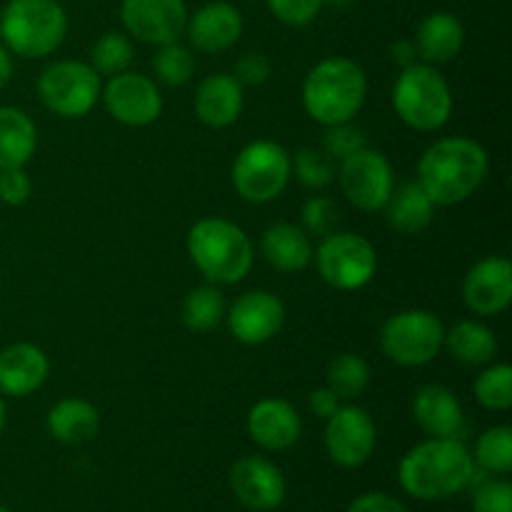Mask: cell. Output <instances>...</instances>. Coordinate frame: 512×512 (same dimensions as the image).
Listing matches in <instances>:
<instances>
[{
	"label": "cell",
	"mask_w": 512,
	"mask_h": 512,
	"mask_svg": "<svg viewBox=\"0 0 512 512\" xmlns=\"http://www.w3.org/2000/svg\"><path fill=\"white\" fill-rule=\"evenodd\" d=\"M445 325L430 310H400L390 315L380 330V350L388 360L403 368H420L433 363L443 350Z\"/></svg>",
	"instance_id": "7"
},
{
	"label": "cell",
	"mask_w": 512,
	"mask_h": 512,
	"mask_svg": "<svg viewBox=\"0 0 512 512\" xmlns=\"http://www.w3.org/2000/svg\"><path fill=\"white\" fill-rule=\"evenodd\" d=\"M68 33V15L58 0H8L0 10L3 45L20 58H48Z\"/></svg>",
	"instance_id": "5"
},
{
	"label": "cell",
	"mask_w": 512,
	"mask_h": 512,
	"mask_svg": "<svg viewBox=\"0 0 512 512\" xmlns=\"http://www.w3.org/2000/svg\"><path fill=\"white\" fill-rule=\"evenodd\" d=\"M395 115L418 133L445 128L453 115V90L435 65L413 63L400 70L393 85Z\"/></svg>",
	"instance_id": "6"
},
{
	"label": "cell",
	"mask_w": 512,
	"mask_h": 512,
	"mask_svg": "<svg viewBox=\"0 0 512 512\" xmlns=\"http://www.w3.org/2000/svg\"><path fill=\"white\" fill-rule=\"evenodd\" d=\"M0 512H8V508H5V505H0Z\"/></svg>",
	"instance_id": "48"
},
{
	"label": "cell",
	"mask_w": 512,
	"mask_h": 512,
	"mask_svg": "<svg viewBox=\"0 0 512 512\" xmlns=\"http://www.w3.org/2000/svg\"><path fill=\"white\" fill-rule=\"evenodd\" d=\"M345 512H410L398 498L388 493H365L355 498Z\"/></svg>",
	"instance_id": "42"
},
{
	"label": "cell",
	"mask_w": 512,
	"mask_h": 512,
	"mask_svg": "<svg viewBox=\"0 0 512 512\" xmlns=\"http://www.w3.org/2000/svg\"><path fill=\"white\" fill-rule=\"evenodd\" d=\"M390 58H393V63L400 65V68H408V65L418 63V50H415L413 40H395L393 48H390Z\"/></svg>",
	"instance_id": "44"
},
{
	"label": "cell",
	"mask_w": 512,
	"mask_h": 512,
	"mask_svg": "<svg viewBox=\"0 0 512 512\" xmlns=\"http://www.w3.org/2000/svg\"><path fill=\"white\" fill-rule=\"evenodd\" d=\"M13 78V58H10V50L0 43V90L10 83Z\"/></svg>",
	"instance_id": "45"
},
{
	"label": "cell",
	"mask_w": 512,
	"mask_h": 512,
	"mask_svg": "<svg viewBox=\"0 0 512 512\" xmlns=\"http://www.w3.org/2000/svg\"><path fill=\"white\" fill-rule=\"evenodd\" d=\"M463 300L468 310L483 318L503 315L512 303V263L500 255L478 260L463 280Z\"/></svg>",
	"instance_id": "17"
},
{
	"label": "cell",
	"mask_w": 512,
	"mask_h": 512,
	"mask_svg": "<svg viewBox=\"0 0 512 512\" xmlns=\"http://www.w3.org/2000/svg\"><path fill=\"white\" fill-rule=\"evenodd\" d=\"M273 65L265 53H245L235 65V80L240 85H263L268 83Z\"/></svg>",
	"instance_id": "41"
},
{
	"label": "cell",
	"mask_w": 512,
	"mask_h": 512,
	"mask_svg": "<svg viewBox=\"0 0 512 512\" xmlns=\"http://www.w3.org/2000/svg\"><path fill=\"white\" fill-rule=\"evenodd\" d=\"M153 73L158 75L160 83L170 85V88L190 83L195 73L193 50L180 43L158 45V53L153 55Z\"/></svg>",
	"instance_id": "35"
},
{
	"label": "cell",
	"mask_w": 512,
	"mask_h": 512,
	"mask_svg": "<svg viewBox=\"0 0 512 512\" xmlns=\"http://www.w3.org/2000/svg\"><path fill=\"white\" fill-rule=\"evenodd\" d=\"M368 98V78L355 60L333 55L308 70L303 80V108L315 123H350Z\"/></svg>",
	"instance_id": "3"
},
{
	"label": "cell",
	"mask_w": 512,
	"mask_h": 512,
	"mask_svg": "<svg viewBox=\"0 0 512 512\" xmlns=\"http://www.w3.org/2000/svg\"><path fill=\"white\" fill-rule=\"evenodd\" d=\"M195 115L203 125L215 130L230 128L238 123L245 108V93L243 85L235 80V75L215 73L200 80L198 90L193 98Z\"/></svg>",
	"instance_id": "22"
},
{
	"label": "cell",
	"mask_w": 512,
	"mask_h": 512,
	"mask_svg": "<svg viewBox=\"0 0 512 512\" xmlns=\"http://www.w3.org/2000/svg\"><path fill=\"white\" fill-rule=\"evenodd\" d=\"M225 313H228V305L213 283L193 288L183 300V323L193 333H208L218 328L225 320Z\"/></svg>",
	"instance_id": "29"
},
{
	"label": "cell",
	"mask_w": 512,
	"mask_h": 512,
	"mask_svg": "<svg viewBox=\"0 0 512 512\" xmlns=\"http://www.w3.org/2000/svg\"><path fill=\"white\" fill-rule=\"evenodd\" d=\"M488 170L490 158L478 140L450 135L420 155L418 185L435 205H460L478 193Z\"/></svg>",
	"instance_id": "1"
},
{
	"label": "cell",
	"mask_w": 512,
	"mask_h": 512,
	"mask_svg": "<svg viewBox=\"0 0 512 512\" xmlns=\"http://www.w3.org/2000/svg\"><path fill=\"white\" fill-rule=\"evenodd\" d=\"M308 405H310V410H313V413L318 415L320 420H328L330 415H333L335 410H338L340 405H343V400H340L338 395H335L333 390H330L328 385H325V388H318V390H313V393H310Z\"/></svg>",
	"instance_id": "43"
},
{
	"label": "cell",
	"mask_w": 512,
	"mask_h": 512,
	"mask_svg": "<svg viewBox=\"0 0 512 512\" xmlns=\"http://www.w3.org/2000/svg\"><path fill=\"white\" fill-rule=\"evenodd\" d=\"M233 338L243 345H263L285 325L283 300L268 290H248L225 313Z\"/></svg>",
	"instance_id": "16"
},
{
	"label": "cell",
	"mask_w": 512,
	"mask_h": 512,
	"mask_svg": "<svg viewBox=\"0 0 512 512\" xmlns=\"http://www.w3.org/2000/svg\"><path fill=\"white\" fill-rule=\"evenodd\" d=\"M413 420L428 438H460L465 413L458 395L445 385H423L413 395Z\"/></svg>",
	"instance_id": "21"
},
{
	"label": "cell",
	"mask_w": 512,
	"mask_h": 512,
	"mask_svg": "<svg viewBox=\"0 0 512 512\" xmlns=\"http://www.w3.org/2000/svg\"><path fill=\"white\" fill-rule=\"evenodd\" d=\"M378 443V428L360 405H340L325 420V453L340 468H360L368 463Z\"/></svg>",
	"instance_id": "12"
},
{
	"label": "cell",
	"mask_w": 512,
	"mask_h": 512,
	"mask_svg": "<svg viewBox=\"0 0 512 512\" xmlns=\"http://www.w3.org/2000/svg\"><path fill=\"white\" fill-rule=\"evenodd\" d=\"M323 5H333V8H348V5H353V0H323Z\"/></svg>",
	"instance_id": "47"
},
{
	"label": "cell",
	"mask_w": 512,
	"mask_h": 512,
	"mask_svg": "<svg viewBox=\"0 0 512 512\" xmlns=\"http://www.w3.org/2000/svg\"><path fill=\"white\" fill-rule=\"evenodd\" d=\"M293 163L290 153L275 140H255L233 163V188L245 203H273L288 188Z\"/></svg>",
	"instance_id": "8"
},
{
	"label": "cell",
	"mask_w": 512,
	"mask_h": 512,
	"mask_svg": "<svg viewBox=\"0 0 512 512\" xmlns=\"http://www.w3.org/2000/svg\"><path fill=\"white\" fill-rule=\"evenodd\" d=\"M365 145H368L365 133L358 125H353V120H350V123L328 125V130H325L323 135V150L335 160V163L350 158V155L358 153Z\"/></svg>",
	"instance_id": "37"
},
{
	"label": "cell",
	"mask_w": 512,
	"mask_h": 512,
	"mask_svg": "<svg viewBox=\"0 0 512 512\" xmlns=\"http://www.w3.org/2000/svg\"><path fill=\"white\" fill-rule=\"evenodd\" d=\"M38 150V128L25 110L0 105V170L25 168Z\"/></svg>",
	"instance_id": "26"
},
{
	"label": "cell",
	"mask_w": 512,
	"mask_h": 512,
	"mask_svg": "<svg viewBox=\"0 0 512 512\" xmlns=\"http://www.w3.org/2000/svg\"><path fill=\"white\" fill-rule=\"evenodd\" d=\"M475 478L473 453L460 438H428L405 453L398 465L400 488L415 500L435 503L470 488Z\"/></svg>",
	"instance_id": "2"
},
{
	"label": "cell",
	"mask_w": 512,
	"mask_h": 512,
	"mask_svg": "<svg viewBox=\"0 0 512 512\" xmlns=\"http://www.w3.org/2000/svg\"><path fill=\"white\" fill-rule=\"evenodd\" d=\"M415 50L418 58L428 65L450 63L460 55L465 45V28L453 13H430L415 33Z\"/></svg>",
	"instance_id": "24"
},
{
	"label": "cell",
	"mask_w": 512,
	"mask_h": 512,
	"mask_svg": "<svg viewBox=\"0 0 512 512\" xmlns=\"http://www.w3.org/2000/svg\"><path fill=\"white\" fill-rule=\"evenodd\" d=\"M383 213L395 233L420 235L433 225L435 203L415 180V183H403L400 188H393V195L385 203Z\"/></svg>",
	"instance_id": "27"
},
{
	"label": "cell",
	"mask_w": 512,
	"mask_h": 512,
	"mask_svg": "<svg viewBox=\"0 0 512 512\" xmlns=\"http://www.w3.org/2000/svg\"><path fill=\"white\" fill-rule=\"evenodd\" d=\"M230 490L240 505L253 512H270L280 508L288 493L285 475L273 460L263 455H245L238 458L228 475Z\"/></svg>",
	"instance_id": "15"
},
{
	"label": "cell",
	"mask_w": 512,
	"mask_h": 512,
	"mask_svg": "<svg viewBox=\"0 0 512 512\" xmlns=\"http://www.w3.org/2000/svg\"><path fill=\"white\" fill-rule=\"evenodd\" d=\"M260 253L280 273H303L313 263V243L300 225L275 223L260 235Z\"/></svg>",
	"instance_id": "23"
},
{
	"label": "cell",
	"mask_w": 512,
	"mask_h": 512,
	"mask_svg": "<svg viewBox=\"0 0 512 512\" xmlns=\"http://www.w3.org/2000/svg\"><path fill=\"white\" fill-rule=\"evenodd\" d=\"M473 395L485 410L508 413L512 408V368L508 363H493L475 378Z\"/></svg>",
	"instance_id": "32"
},
{
	"label": "cell",
	"mask_w": 512,
	"mask_h": 512,
	"mask_svg": "<svg viewBox=\"0 0 512 512\" xmlns=\"http://www.w3.org/2000/svg\"><path fill=\"white\" fill-rule=\"evenodd\" d=\"M5 418H8V408H5V400L3 395H0V435H3L5 430Z\"/></svg>",
	"instance_id": "46"
},
{
	"label": "cell",
	"mask_w": 512,
	"mask_h": 512,
	"mask_svg": "<svg viewBox=\"0 0 512 512\" xmlns=\"http://www.w3.org/2000/svg\"><path fill=\"white\" fill-rule=\"evenodd\" d=\"M473 512H512V485L508 480H485L473 493Z\"/></svg>",
	"instance_id": "39"
},
{
	"label": "cell",
	"mask_w": 512,
	"mask_h": 512,
	"mask_svg": "<svg viewBox=\"0 0 512 512\" xmlns=\"http://www.w3.org/2000/svg\"><path fill=\"white\" fill-rule=\"evenodd\" d=\"M50 360L38 345L13 343L0 350V395L28 398L45 385Z\"/></svg>",
	"instance_id": "20"
},
{
	"label": "cell",
	"mask_w": 512,
	"mask_h": 512,
	"mask_svg": "<svg viewBox=\"0 0 512 512\" xmlns=\"http://www.w3.org/2000/svg\"><path fill=\"white\" fill-rule=\"evenodd\" d=\"M45 428L53 440L63 445H85L100 433V413L83 398L58 400L45 415Z\"/></svg>",
	"instance_id": "25"
},
{
	"label": "cell",
	"mask_w": 512,
	"mask_h": 512,
	"mask_svg": "<svg viewBox=\"0 0 512 512\" xmlns=\"http://www.w3.org/2000/svg\"><path fill=\"white\" fill-rule=\"evenodd\" d=\"M133 43L123 33H103L90 48V65L98 75H118L125 73L133 63Z\"/></svg>",
	"instance_id": "33"
},
{
	"label": "cell",
	"mask_w": 512,
	"mask_h": 512,
	"mask_svg": "<svg viewBox=\"0 0 512 512\" xmlns=\"http://www.w3.org/2000/svg\"><path fill=\"white\" fill-rule=\"evenodd\" d=\"M248 435L268 453H285L303 438V418L283 398H263L250 408Z\"/></svg>",
	"instance_id": "18"
},
{
	"label": "cell",
	"mask_w": 512,
	"mask_h": 512,
	"mask_svg": "<svg viewBox=\"0 0 512 512\" xmlns=\"http://www.w3.org/2000/svg\"><path fill=\"white\" fill-rule=\"evenodd\" d=\"M443 348L463 365H490L498 355V338L493 330L475 320H460L453 328L445 330Z\"/></svg>",
	"instance_id": "28"
},
{
	"label": "cell",
	"mask_w": 512,
	"mask_h": 512,
	"mask_svg": "<svg viewBox=\"0 0 512 512\" xmlns=\"http://www.w3.org/2000/svg\"><path fill=\"white\" fill-rule=\"evenodd\" d=\"M33 195V183H30L25 168H8L0 170V203L18 208L25 205Z\"/></svg>",
	"instance_id": "40"
},
{
	"label": "cell",
	"mask_w": 512,
	"mask_h": 512,
	"mask_svg": "<svg viewBox=\"0 0 512 512\" xmlns=\"http://www.w3.org/2000/svg\"><path fill=\"white\" fill-rule=\"evenodd\" d=\"M300 220H303V230L308 235H318V238H325V235L335 233L340 225V208L333 198H325V195H315L308 203L303 205V213H300Z\"/></svg>",
	"instance_id": "36"
},
{
	"label": "cell",
	"mask_w": 512,
	"mask_h": 512,
	"mask_svg": "<svg viewBox=\"0 0 512 512\" xmlns=\"http://www.w3.org/2000/svg\"><path fill=\"white\" fill-rule=\"evenodd\" d=\"M268 8L280 23L303 28L318 18L323 10V0H268Z\"/></svg>",
	"instance_id": "38"
},
{
	"label": "cell",
	"mask_w": 512,
	"mask_h": 512,
	"mask_svg": "<svg viewBox=\"0 0 512 512\" xmlns=\"http://www.w3.org/2000/svg\"><path fill=\"white\" fill-rule=\"evenodd\" d=\"M475 468L485 473L508 475L512 470V428L510 425H495L485 430L475 443Z\"/></svg>",
	"instance_id": "31"
},
{
	"label": "cell",
	"mask_w": 512,
	"mask_h": 512,
	"mask_svg": "<svg viewBox=\"0 0 512 512\" xmlns=\"http://www.w3.org/2000/svg\"><path fill=\"white\" fill-rule=\"evenodd\" d=\"M185 33H188L190 45L198 53H225L243 35V15L235 5L225 3V0H215V3L195 10L193 18H188Z\"/></svg>",
	"instance_id": "19"
},
{
	"label": "cell",
	"mask_w": 512,
	"mask_h": 512,
	"mask_svg": "<svg viewBox=\"0 0 512 512\" xmlns=\"http://www.w3.org/2000/svg\"><path fill=\"white\" fill-rule=\"evenodd\" d=\"M120 20L140 43H178L188 25V5L185 0H123Z\"/></svg>",
	"instance_id": "14"
},
{
	"label": "cell",
	"mask_w": 512,
	"mask_h": 512,
	"mask_svg": "<svg viewBox=\"0 0 512 512\" xmlns=\"http://www.w3.org/2000/svg\"><path fill=\"white\" fill-rule=\"evenodd\" d=\"M340 190L363 213H383L395 188V173L388 155L370 145L360 148L350 158L340 160L338 178Z\"/></svg>",
	"instance_id": "11"
},
{
	"label": "cell",
	"mask_w": 512,
	"mask_h": 512,
	"mask_svg": "<svg viewBox=\"0 0 512 512\" xmlns=\"http://www.w3.org/2000/svg\"><path fill=\"white\" fill-rule=\"evenodd\" d=\"M313 258L320 278L343 293L365 288L378 273V253L373 243L358 233L335 230L325 235Z\"/></svg>",
	"instance_id": "10"
},
{
	"label": "cell",
	"mask_w": 512,
	"mask_h": 512,
	"mask_svg": "<svg viewBox=\"0 0 512 512\" xmlns=\"http://www.w3.org/2000/svg\"><path fill=\"white\" fill-rule=\"evenodd\" d=\"M290 163L298 183L310 190L328 188L338 178V163L323 148H300Z\"/></svg>",
	"instance_id": "34"
},
{
	"label": "cell",
	"mask_w": 512,
	"mask_h": 512,
	"mask_svg": "<svg viewBox=\"0 0 512 512\" xmlns=\"http://www.w3.org/2000/svg\"><path fill=\"white\" fill-rule=\"evenodd\" d=\"M325 385L338 395L340 400H355L368 390L370 385V365L365 358L355 353H340L330 360Z\"/></svg>",
	"instance_id": "30"
},
{
	"label": "cell",
	"mask_w": 512,
	"mask_h": 512,
	"mask_svg": "<svg viewBox=\"0 0 512 512\" xmlns=\"http://www.w3.org/2000/svg\"><path fill=\"white\" fill-rule=\"evenodd\" d=\"M185 245L195 268L213 285H235L253 270V243L240 225L225 218H200Z\"/></svg>",
	"instance_id": "4"
},
{
	"label": "cell",
	"mask_w": 512,
	"mask_h": 512,
	"mask_svg": "<svg viewBox=\"0 0 512 512\" xmlns=\"http://www.w3.org/2000/svg\"><path fill=\"white\" fill-rule=\"evenodd\" d=\"M100 90V75L83 60H55L38 78L40 103L65 120L85 118L98 105Z\"/></svg>",
	"instance_id": "9"
},
{
	"label": "cell",
	"mask_w": 512,
	"mask_h": 512,
	"mask_svg": "<svg viewBox=\"0 0 512 512\" xmlns=\"http://www.w3.org/2000/svg\"><path fill=\"white\" fill-rule=\"evenodd\" d=\"M100 100L110 118L128 128H145L163 113V95L158 85L148 75L133 73V70L113 75L100 90Z\"/></svg>",
	"instance_id": "13"
}]
</instances>
